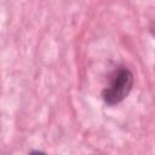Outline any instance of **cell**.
Masks as SVG:
<instances>
[{
	"mask_svg": "<svg viewBox=\"0 0 155 155\" xmlns=\"http://www.w3.org/2000/svg\"><path fill=\"white\" fill-rule=\"evenodd\" d=\"M134 84V75L126 65H117L108 76V85L102 90L103 102L114 107L127 98Z\"/></svg>",
	"mask_w": 155,
	"mask_h": 155,
	"instance_id": "obj_1",
	"label": "cell"
},
{
	"mask_svg": "<svg viewBox=\"0 0 155 155\" xmlns=\"http://www.w3.org/2000/svg\"><path fill=\"white\" fill-rule=\"evenodd\" d=\"M29 154H45V151H42V150H30Z\"/></svg>",
	"mask_w": 155,
	"mask_h": 155,
	"instance_id": "obj_2",
	"label": "cell"
}]
</instances>
